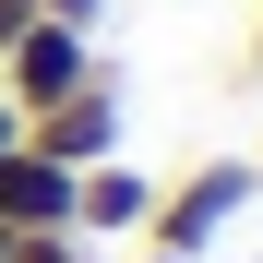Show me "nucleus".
<instances>
[{
	"label": "nucleus",
	"instance_id": "obj_1",
	"mask_svg": "<svg viewBox=\"0 0 263 263\" xmlns=\"http://www.w3.org/2000/svg\"><path fill=\"white\" fill-rule=\"evenodd\" d=\"M239 203H263L251 156H203V167H180V180H156V215H144V239H156V251H180V263H203L215 239L239 228Z\"/></svg>",
	"mask_w": 263,
	"mask_h": 263
},
{
	"label": "nucleus",
	"instance_id": "obj_2",
	"mask_svg": "<svg viewBox=\"0 0 263 263\" xmlns=\"http://www.w3.org/2000/svg\"><path fill=\"white\" fill-rule=\"evenodd\" d=\"M24 144L48 156V167H72V180H84V167H108V156L132 144V108H120V72H96V84H72L60 108H36V120H24Z\"/></svg>",
	"mask_w": 263,
	"mask_h": 263
},
{
	"label": "nucleus",
	"instance_id": "obj_3",
	"mask_svg": "<svg viewBox=\"0 0 263 263\" xmlns=\"http://www.w3.org/2000/svg\"><path fill=\"white\" fill-rule=\"evenodd\" d=\"M108 60H96V36H84V24H48V12H36L24 36H12V48H0V96H12L24 120L36 108H60L72 96V84H96Z\"/></svg>",
	"mask_w": 263,
	"mask_h": 263
},
{
	"label": "nucleus",
	"instance_id": "obj_4",
	"mask_svg": "<svg viewBox=\"0 0 263 263\" xmlns=\"http://www.w3.org/2000/svg\"><path fill=\"white\" fill-rule=\"evenodd\" d=\"M72 167H48L36 144H12L0 156V228H24V239H72Z\"/></svg>",
	"mask_w": 263,
	"mask_h": 263
},
{
	"label": "nucleus",
	"instance_id": "obj_5",
	"mask_svg": "<svg viewBox=\"0 0 263 263\" xmlns=\"http://www.w3.org/2000/svg\"><path fill=\"white\" fill-rule=\"evenodd\" d=\"M144 215H156V180H144L132 156L84 167V192H72V239H144Z\"/></svg>",
	"mask_w": 263,
	"mask_h": 263
},
{
	"label": "nucleus",
	"instance_id": "obj_6",
	"mask_svg": "<svg viewBox=\"0 0 263 263\" xmlns=\"http://www.w3.org/2000/svg\"><path fill=\"white\" fill-rule=\"evenodd\" d=\"M36 12H48V24H84V36H96V24H108V0H36Z\"/></svg>",
	"mask_w": 263,
	"mask_h": 263
},
{
	"label": "nucleus",
	"instance_id": "obj_7",
	"mask_svg": "<svg viewBox=\"0 0 263 263\" xmlns=\"http://www.w3.org/2000/svg\"><path fill=\"white\" fill-rule=\"evenodd\" d=\"M239 84H263V24H251V36H239Z\"/></svg>",
	"mask_w": 263,
	"mask_h": 263
},
{
	"label": "nucleus",
	"instance_id": "obj_8",
	"mask_svg": "<svg viewBox=\"0 0 263 263\" xmlns=\"http://www.w3.org/2000/svg\"><path fill=\"white\" fill-rule=\"evenodd\" d=\"M12 144H24V108H12V96H0V156H12Z\"/></svg>",
	"mask_w": 263,
	"mask_h": 263
},
{
	"label": "nucleus",
	"instance_id": "obj_9",
	"mask_svg": "<svg viewBox=\"0 0 263 263\" xmlns=\"http://www.w3.org/2000/svg\"><path fill=\"white\" fill-rule=\"evenodd\" d=\"M132 263H180V251H156V239H132Z\"/></svg>",
	"mask_w": 263,
	"mask_h": 263
},
{
	"label": "nucleus",
	"instance_id": "obj_10",
	"mask_svg": "<svg viewBox=\"0 0 263 263\" xmlns=\"http://www.w3.org/2000/svg\"><path fill=\"white\" fill-rule=\"evenodd\" d=\"M72 263H96V251H84V239H72Z\"/></svg>",
	"mask_w": 263,
	"mask_h": 263
},
{
	"label": "nucleus",
	"instance_id": "obj_11",
	"mask_svg": "<svg viewBox=\"0 0 263 263\" xmlns=\"http://www.w3.org/2000/svg\"><path fill=\"white\" fill-rule=\"evenodd\" d=\"M251 180H263V156H251Z\"/></svg>",
	"mask_w": 263,
	"mask_h": 263
}]
</instances>
